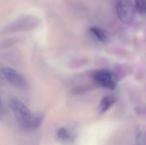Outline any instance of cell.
<instances>
[{
    "label": "cell",
    "instance_id": "6da1fadb",
    "mask_svg": "<svg viewBox=\"0 0 146 145\" xmlns=\"http://www.w3.org/2000/svg\"><path fill=\"white\" fill-rule=\"evenodd\" d=\"M9 105L15 119L20 123V125L23 128L29 129L33 115H31L28 108L17 99H12L9 103Z\"/></svg>",
    "mask_w": 146,
    "mask_h": 145
},
{
    "label": "cell",
    "instance_id": "7a4b0ae2",
    "mask_svg": "<svg viewBox=\"0 0 146 145\" xmlns=\"http://www.w3.org/2000/svg\"><path fill=\"white\" fill-rule=\"evenodd\" d=\"M135 5L132 0H118L116 3V13L120 20L124 23L133 21L135 15Z\"/></svg>",
    "mask_w": 146,
    "mask_h": 145
},
{
    "label": "cell",
    "instance_id": "3957f363",
    "mask_svg": "<svg viewBox=\"0 0 146 145\" xmlns=\"http://www.w3.org/2000/svg\"><path fill=\"white\" fill-rule=\"evenodd\" d=\"M92 78L94 82L102 87L111 90H114L116 87V81L115 76L109 70H97L93 73Z\"/></svg>",
    "mask_w": 146,
    "mask_h": 145
},
{
    "label": "cell",
    "instance_id": "277c9868",
    "mask_svg": "<svg viewBox=\"0 0 146 145\" xmlns=\"http://www.w3.org/2000/svg\"><path fill=\"white\" fill-rule=\"evenodd\" d=\"M1 73L3 75V77L9 84H11L14 86L20 88V87H23L26 84L23 76L11 68H9V67L2 68Z\"/></svg>",
    "mask_w": 146,
    "mask_h": 145
},
{
    "label": "cell",
    "instance_id": "5b68a950",
    "mask_svg": "<svg viewBox=\"0 0 146 145\" xmlns=\"http://www.w3.org/2000/svg\"><path fill=\"white\" fill-rule=\"evenodd\" d=\"M36 21H34V18H30V17H26L20 19L19 21L14 22L11 26V31H25L28 29H32L34 27V24Z\"/></svg>",
    "mask_w": 146,
    "mask_h": 145
},
{
    "label": "cell",
    "instance_id": "8992f818",
    "mask_svg": "<svg viewBox=\"0 0 146 145\" xmlns=\"http://www.w3.org/2000/svg\"><path fill=\"white\" fill-rule=\"evenodd\" d=\"M115 103V98L111 97H105L102 99L100 102V104L98 106V111L100 114L105 113Z\"/></svg>",
    "mask_w": 146,
    "mask_h": 145
},
{
    "label": "cell",
    "instance_id": "52a82bcc",
    "mask_svg": "<svg viewBox=\"0 0 146 145\" xmlns=\"http://www.w3.org/2000/svg\"><path fill=\"white\" fill-rule=\"evenodd\" d=\"M89 31H90L91 34L93 37H95L98 40H99L101 42H106L108 40V35L102 29H100L98 27H96V26H92V27L90 28Z\"/></svg>",
    "mask_w": 146,
    "mask_h": 145
},
{
    "label": "cell",
    "instance_id": "ba28073f",
    "mask_svg": "<svg viewBox=\"0 0 146 145\" xmlns=\"http://www.w3.org/2000/svg\"><path fill=\"white\" fill-rule=\"evenodd\" d=\"M136 11L142 15H146V0H135Z\"/></svg>",
    "mask_w": 146,
    "mask_h": 145
},
{
    "label": "cell",
    "instance_id": "9c48e42d",
    "mask_svg": "<svg viewBox=\"0 0 146 145\" xmlns=\"http://www.w3.org/2000/svg\"><path fill=\"white\" fill-rule=\"evenodd\" d=\"M43 120V116L40 115H33L30 126H29V129L30 130H33L35 128H37L42 122Z\"/></svg>",
    "mask_w": 146,
    "mask_h": 145
},
{
    "label": "cell",
    "instance_id": "30bf717a",
    "mask_svg": "<svg viewBox=\"0 0 146 145\" xmlns=\"http://www.w3.org/2000/svg\"><path fill=\"white\" fill-rule=\"evenodd\" d=\"M57 136H58V138H59L60 139H62V140H68V139L70 138V134H69V132H68L66 129H64V128H61V129L58 130V132H57Z\"/></svg>",
    "mask_w": 146,
    "mask_h": 145
},
{
    "label": "cell",
    "instance_id": "8fae6325",
    "mask_svg": "<svg viewBox=\"0 0 146 145\" xmlns=\"http://www.w3.org/2000/svg\"><path fill=\"white\" fill-rule=\"evenodd\" d=\"M136 145H146V133L139 132L137 135Z\"/></svg>",
    "mask_w": 146,
    "mask_h": 145
},
{
    "label": "cell",
    "instance_id": "7c38bea8",
    "mask_svg": "<svg viewBox=\"0 0 146 145\" xmlns=\"http://www.w3.org/2000/svg\"><path fill=\"white\" fill-rule=\"evenodd\" d=\"M0 105H1V103H0Z\"/></svg>",
    "mask_w": 146,
    "mask_h": 145
}]
</instances>
